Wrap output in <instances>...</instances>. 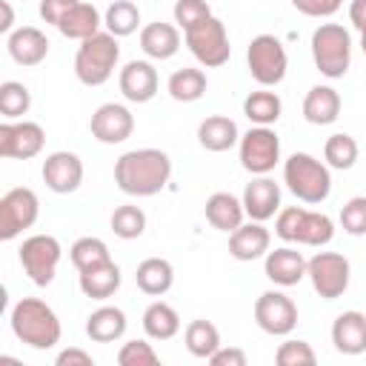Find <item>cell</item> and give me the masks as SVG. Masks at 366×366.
Segmentation results:
<instances>
[{
	"label": "cell",
	"mask_w": 366,
	"mask_h": 366,
	"mask_svg": "<svg viewBox=\"0 0 366 366\" xmlns=\"http://www.w3.org/2000/svg\"><path fill=\"white\" fill-rule=\"evenodd\" d=\"M103 26L114 37H129L140 26V9L132 0H114L103 14Z\"/></svg>",
	"instance_id": "35"
},
{
	"label": "cell",
	"mask_w": 366,
	"mask_h": 366,
	"mask_svg": "<svg viewBox=\"0 0 366 366\" xmlns=\"http://www.w3.org/2000/svg\"><path fill=\"white\" fill-rule=\"evenodd\" d=\"M9 320H11L14 337L31 349H51L60 343V335H63L60 320H57L54 309L40 297L17 300Z\"/></svg>",
	"instance_id": "2"
},
{
	"label": "cell",
	"mask_w": 366,
	"mask_h": 366,
	"mask_svg": "<svg viewBox=\"0 0 366 366\" xmlns=\"http://www.w3.org/2000/svg\"><path fill=\"white\" fill-rule=\"evenodd\" d=\"M172 177V157L160 149H132L114 163V183L123 194L152 197L166 189Z\"/></svg>",
	"instance_id": "1"
},
{
	"label": "cell",
	"mask_w": 366,
	"mask_h": 366,
	"mask_svg": "<svg viewBox=\"0 0 366 366\" xmlns=\"http://www.w3.org/2000/svg\"><path fill=\"white\" fill-rule=\"evenodd\" d=\"M183 343H186L189 355H192V357H200V360H209V357L223 346L217 326H214L212 320H203V317H197V320H192V323L186 326Z\"/></svg>",
	"instance_id": "32"
},
{
	"label": "cell",
	"mask_w": 366,
	"mask_h": 366,
	"mask_svg": "<svg viewBox=\"0 0 366 366\" xmlns=\"http://www.w3.org/2000/svg\"><path fill=\"white\" fill-rule=\"evenodd\" d=\"M117 363L120 366H157L160 357L154 352V346L149 340H126L117 352Z\"/></svg>",
	"instance_id": "40"
},
{
	"label": "cell",
	"mask_w": 366,
	"mask_h": 366,
	"mask_svg": "<svg viewBox=\"0 0 366 366\" xmlns=\"http://www.w3.org/2000/svg\"><path fill=\"white\" fill-rule=\"evenodd\" d=\"M183 40L189 46V51L194 54V60L206 69H217L229 60L232 54V46H229V34H226V26L220 17L209 14L206 20L194 23L192 29L183 31Z\"/></svg>",
	"instance_id": "7"
},
{
	"label": "cell",
	"mask_w": 366,
	"mask_h": 366,
	"mask_svg": "<svg viewBox=\"0 0 366 366\" xmlns=\"http://www.w3.org/2000/svg\"><path fill=\"white\" fill-rule=\"evenodd\" d=\"M269 243H272V234L263 223L257 220H249V223H240L232 234H229V254L234 260H243V263H252L257 257H266L269 252Z\"/></svg>",
	"instance_id": "21"
},
{
	"label": "cell",
	"mask_w": 366,
	"mask_h": 366,
	"mask_svg": "<svg viewBox=\"0 0 366 366\" xmlns=\"http://www.w3.org/2000/svg\"><path fill=\"white\" fill-rule=\"evenodd\" d=\"M332 343L340 355H363L366 352V315L357 309L340 312L332 323Z\"/></svg>",
	"instance_id": "22"
},
{
	"label": "cell",
	"mask_w": 366,
	"mask_h": 366,
	"mask_svg": "<svg viewBox=\"0 0 366 366\" xmlns=\"http://www.w3.org/2000/svg\"><path fill=\"white\" fill-rule=\"evenodd\" d=\"M120 266L114 263V260H109V263H100V266H94V269H86V272H80V277H77V286H80V292L86 295V297H92V300H106V297H112L117 289H120Z\"/></svg>",
	"instance_id": "28"
},
{
	"label": "cell",
	"mask_w": 366,
	"mask_h": 366,
	"mask_svg": "<svg viewBox=\"0 0 366 366\" xmlns=\"http://www.w3.org/2000/svg\"><path fill=\"white\" fill-rule=\"evenodd\" d=\"M60 257H63L60 240L51 234H31L20 246V266L34 286H49L54 280Z\"/></svg>",
	"instance_id": "10"
},
{
	"label": "cell",
	"mask_w": 366,
	"mask_h": 366,
	"mask_svg": "<svg viewBox=\"0 0 366 366\" xmlns=\"http://www.w3.org/2000/svg\"><path fill=\"white\" fill-rule=\"evenodd\" d=\"M69 257H71L77 272H86V269H94L100 263H109L112 252L100 237H77L69 249Z\"/></svg>",
	"instance_id": "37"
},
{
	"label": "cell",
	"mask_w": 366,
	"mask_h": 366,
	"mask_svg": "<svg viewBox=\"0 0 366 366\" xmlns=\"http://www.w3.org/2000/svg\"><path fill=\"white\" fill-rule=\"evenodd\" d=\"M117 83H120V94L129 103H149L157 94L160 77H157V69L149 60H129L120 69Z\"/></svg>",
	"instance_id": "17"
},
{
	"label": "cell",
	"mask_w": 366,
	"mask_h": 366,
	"mask_svg": "<svg viewBox=\"0 0 366 366\" xmlns=\"http://www.w3.org/2000/svg\"><path fill=\"white\" fill-rule=\"evenodd\" d=\"M254 323L274 337H286L297 326V306L289 295L269 289L254 300Z\"/></svg>",
	"instance_id": "14"
},
{
	"label": "cell",
	"mask_w": 366,
	"mask_h": 366,
	"mask_svg": "<svg viewBox=\"0 0 366 366\" xmlns=\"http://www.w3.org/2000/svg\"><path fill=\"white\" fill-rule=\"evenodd\" d=\"M209 14H212V9H209L206 0H177V3H174V23H177L183 31L192 29L194 23L206 20Z\"/></svg>",
	"instance_id": "43"
},
{
	"label": "cell",
	"mask_w": 366,
	"mask_h": 366,
	"mask_svg": "<svg viewBox=\"0 0 366 366\" xmlns=\"http://www.w3.org/2000/svg\"><path fill=\"white\" fill-rule=\"evenodd\" d=\"M246 217V209H243V200L229 194V192H214L209 194L206 200V220L217 229V232H226L232 234Z\"/></svg>",
	"instance_id": "25"
},
{
	"label": "cell",
	"mask_w": 366,
	"mask_h": 366,
	"mask_svg": "<svg viewBox=\"0 0 366 366\" xmlns=\"http://www.w3.org/2000/svg\"><path fill=\"white\" fill-rule=\"evenodd\" d=\"M197 143L206 152H229L240 143V129L226 114H212L197 126Z\"/></svg>",
	"instance_id": "24"
},
{
	"label": "cell",
	"mask_w": 366,
	"mask_h": 366,
	"mask_svg": "<svg viewBox=\"0 0 366 366\" xmlns=\"http://www.w3.org/2000/svg\"><path fill=\"white\" fill-rule=\"evenodd\" d=\"M360 49H363V54H366V31L360 34Z\"/></svg>",
	"instance_id": "50"
},
{
	"label": "cell",
	"mask_w": 366,
	"mask_h": 366,
	"mask_svg": "<svg viewBox=\"0 0 366 366\" xmlns=\"http://www.w3.org/2000/svg\"><path fill=\"white\" fill-rule=\"evenodd\" d=\"M303 117L312 126H329L340 117V94L332 86H312L303 97Z\"/></svg>",
	"instance_id": "26"
},
{
	"label": "cell",
	"mask_w": 366,
	"mask_h": 366,
	"mask_svg": "<svg viewBox=\"0 0 366 366\" xmlns=\"http://www.w3.org/2000/svg\"><path fill=\"white\" fill-rule=\"evenodd\" d=\"M240 166L252 174H269L280 163V137L272 126H252L240 134Z\"/></svg>",
	"instance_id": "11"
},
{
	"label": "cell",
	"mask_w": 366,
	"mask_h": 366,
	"mask_svg": "<svg viewBox=\"0 0 366 366\" xmlns=\"http://www.w3.org/2000/svg\"><path fill=\"white\" fill-rule=\"evenodd\" d=\"M140 49L152 60H169L180 49V29L172 23H163V20L149 23L140 29Z\"/></svg>",
	"instance_id": "23"
},
{
	"label": "cell",
	"mask_w": 366,
	"mask_h": 366,
	"mask_svg": "<svg viewBox=\"0 0 366 366\" xmlns=\"http://www.w3.org/2000/svg\"><path fill=\"white\" fill-rule=\"evenodd\" d=\"M89 129H92V137L106 143V146H114V143H123L132 137L134 132V114L123 106V103H103L94 109L92 120H89Z\"/></svg>",
	"instance_id": "15"
},
{
	"label": "cell",
	"mask_w": 366,
	"mask_h": 366,
	"mask_svg": "<svg viewBox=\"0 0 366 366\" xmlns=\"http://www.w3.org/2000/svg\"><path fill=\"white\" fill-rule=\"evenodd\" d=\"M31 106V92L17 83V80H6L0 86V112L6 120H20Z\"/></svg>",
	"instance_id": "39"
},
{
	"label": "cell",
	"mask_w": 366,
	"mask_h": 366,
	"mask_svg": "<svg viewBox=\"0 0 366 366\" xmlns=\"http://www.w3.org/2000/svg\"><path fill=\"white\" fill-rule=\"evenodd\" d=\"M357 154H360L357 140L352 134H346V132H337L323 143V160H326L329 169L346 172V169H352L357 163Z\"/></svg>",
	"instance_id": "36"
},
{
	"label": "cell",
	"mask_w": 366,
	"mask_h": 366,
	"mask_svg": "<svg viewBox=\"0 0 366 366\" xmlns=\"http://www.w3.org/2000/svg\"><path fill=\"white\" fill-rule=\"evenodd\" d=\"M43 183L54 194H71L83 183V160L74 152H51L43 160Z\"/></svg>",
	"instance_id": "16"
},
{
	"label": "cell",
	"mask_w": 366,
	"mask_h": 366,
	"mask_svg": "<svg viewBox=\"0 0 366 366\" xmlns=\"http://www.w3.org/2000/svg\"><path fill=\"white\" fill-rule=\"evenodd\" d=\"M283 183L289 186V192L297 200H303L309 206H317L332 192V172L315 154L295 152V154H289L283 160Z\"/></svg>",
	"instance_id": "3"
},
{
	"label": "cell",
	"mask_w": 366,
	"mask_h": 366,
	"mask_svg": "<svg viewBox=\"0 0 366 366\" xmlns=\"http://www.w3.org/2000/svg\"><path fill=\"white\" fill-rule=\"evenodd\" d=\"M246 63H249V74L254 77V83L272 89L286 77L289 54L274 34H257L252 37L246 49Z\"/></svg>",
	"instance_id": "8"
},
{
	"label": "cell",
	"mask_w": 366,
	"mask_h": 366,
	"mask_svg": "<svg viewBox=\"0 0 366 366\" xmlns=\"http://www.w3.org/2000/svg\"><path fill=\"white\" fill-rule=\"evenodd\" d=\"M46 132L34 120H6L0 123V157L31 160L43 152Z\"/></svg>",
	"instance_id": "13"
},
{
	"label": "cell",
	"mask_w": 366,
	"mask_h": 366,
	"mask_svg": "<svg viewBox=\"0 0 366 366\" xmlns=\"http://www.w3.org/2000/svg\"><path fill=\"white\" fill-rule=\"evenodd\" d=\"M100 26H103V14H100L92 3H83V0H80V3L60 20L57 31H60L63 37H69V40H86V37L103 31Z\"/></svg>",
	"instance_id": "30"
},
{
	"label": "cell",
	"mask_w": 366,
	"mask_h": 366,
	"mask_svg": "<svg viewBox=\"0 0 366 366\" xmlns=\"http://www.w3.org/2000/svg\"><path fill=\"white\" fill-rule=\"evenodd\" d=\"M120 60V46L112 31H97L86 40H80L74 54V74L83 86H103Z\"/></svg>",
	"instance_id": "4"
},
{
	"label": "cell",
	"mask_w": 366,
	"mask_h": 366,
	"mask_svg": "<svg viewBox=\"0 0 366 366\" xmlns=\"http://www.w3.org/2000/svg\"><path fill=\"white\" fill-rule=\"evenodd\" d=\"M77 3H80V0H40V17L57 29L60 20H63Z\"/></svg>",
	"instance_id": "45"
},
{
	"label": "cell",
	"mask_w": 366,
	"mask_h": 366,
	"mask_svg": "<svg viewBox=\"0 0 366 366\" xmlns=\"http://www.w3.org/2000/svg\"><path fill=\"white\" fill-rule=\"evenodd\" d=\"M126 312L117 306H100L86 317V335L94 343H114L126 335Z\"/></svg>",
	"instance_id": "27"
},
{
	"label": "cell",
	"mask_w": 366,
	"mask_h": 366,
	"mask_svg": "<svg viewBox=\"0 0 366 366\" xmlns=\"http://www.w3.org/2000/svg\"><path fill=\"white\" fill-rule=\"evenodd\" d=\"M292 6L306 17H332L343 0H292Z\"/></svg>",
	"instance_id": "44"
},
{
	"label": "cell",
	"mask_w": 366,
	"mask_h": 366,
	"mask_svg": "<svg viewBox=\"0 0 366 366\" xmlns=\"http://www.w3.org/2000/svg\"><path fill=\"white\" fill-rule=\"evenodd\" d=\"M246 360H249V357H246V352H243V349H237V346H229V349H226V346H220V349L209 357V363H212V366H246Z\"/></svg>",
	"instance_id": "46"
},
{
	"label": "cell",
	"mask_w": 366,
	"mask_h": 366,
	"mask_svg": "<svg viewBox=\"0 0 366 366\" xmlns=\"http://www.w3.org/2000/svg\"><path fill=\"white\" fill-rule=\"evenodd\" d=\"M312 60L323 77H329V80L343 77L352 63L349 31L340 23H320L312 31Z\"/></svg>",
	"instance_id": "6"
},
{
	"label": "cell",
	"mask_w": 366,
	"mask_h": 366,
	"mask_svg": "<svg viewBox=\"0 0 366 366\" xmlns=\"http://www.w3.org/2000/svg\"><path fill=\"white\" fill-rule=\"evenodd\" d=\"M243 114L254 123V126H272L280 120L283 114V103L277 97V92H269L266 86L252 92L246 100H243Z\"/></svg>",
	"instance_id": "33"
},
{
	"label": "cell",
	"mask_w": 366,
	"mask_h": 366,
	"mask_svg": "<svg viewBox=\"0 0 366 366\" xmlns=\"http://www.w3.org/2000/svg\"><path fill=\"white\" fill-rule=\"evenodd\" d=\"M54 363L57 366H94V357L89 355V352H83V349H63L57 357H54Z\"/></svg>",
	"instance_id": "47"
},
{
	"label": "cell",
	"mask_w": 366,
	"mask_h": 366,
	"mask_svg": "<svg viewBox=\"0 0 366 366\" xmlns=\"http://www.w3.org/2000/svg\"><path fill=\"white\" fill-rule=\"evenodd\" d=\"M206 86H209V80H206V74L200 69H177L169 77V83H166L169 94L177 103H194V100H200L206 94Z\"/></svg>",
	"instance_id": "34"
},
{
	"label": "cell",
	"mask_w": 366,
	"mask_h": 366,
	"mask_svg": "<svg viewBox=\"0 0 366 366\" xmlns=\"http://www.w3.org/2000/svg\"><path fill=\"white\" fill-rule=\"evenodd\" d=\"M306 277L312 280V289L323 300H337L349 289L352 266L340 252H317L306 263Z\"/></svg>",
	"instance_id": "9"
},
{
	"label": "cell",
	"mask_w": 366,
	"mask_h": 366,
	"mask_svg": "<svg viewBox=\"0 0 366 366\" xmlns=\"http://www.w3.org/2000/svg\"><path fill=\"white\" fill-rule=\"evenodd\" d=\"M0 9H3L0 31H3V34H11V31H14V11H11V3H9V0H0Z\"/></svg>",
	"instance_id": "49"
},
{
	"label": "cell",
	"mask_w": 366,
	"mask_h": 366,
	"mask_svg": "<svg viewBox=\"0 0 366 366\" xmlns=\"http://www.w3.org/2000/svg\"><path fill=\"white\" fill-rule=\"evenodd\" d=\"M274 234L286 243L300 246H326L335 237V223L323 212H309L303 206H286L277 212Z\"/></svg>",
	"instance_id": "5"
},
{
	"label": "cell",
	"mask_w": 366,
	"mask_h": 366,
	"mask_svg": "<svg viewBox=\"0 0 366 366\" xmlns=\"http://www.w3.org/2000/svg\"><path fill=\"white\" fill-rule=\"evenodd\" d=\"M240 200H243L246 217L263 223L280 212V186L269 174H254V180L246 183Z\"/></svg>",
	"instance_id": "18"
},
{
	"label": "cell",
	"mask_w": 366,
	"mask_h": 366,
	"mask_svg": "<svg viewBox=\"0 0 366 366\" xmlns=\"http://www.w3.org/2000/svg\"><path fill=\"white\" fill-rule=\"evenodd\" d=\"M340 226L352 237L366 234V197L363 194H357V197H352V200L343 203V209H340Z\"/></svg>",
	"instance_id": "42"
},
{
	"label": "cell",
	"mask_w": 366,
	"mask_h": 366,
	"mask_svg": "<svg viewBox=\"0 0 366 366\" xmlns=\"http://www.w3.org/2000/svg\"><path fill=\"white\" fill-rule=\"evenodd\" d=\"M40 217V200L31 189L17 186L0 197V240H14Z\"/></svg>",
	"instance_id": "12"
},
{
	"label": "cell",
	"mask_w": 366,
	"mask_h": 366,
	"mask_svg": "<svg viewBox=\"0 0 366 366\" xmlns=\"http://www.w3.org/2000/svg\"><path fill=\"white\" fill-rule=\"evenodd\" d=\"M277 366H315L317 355L306 340H283L274 352Z\"/></svg>",
	"instance_id": "41"
},
{
	"label": "cell",
	"mask_w": 366,
	"mask_h": 366,
	"mask_svg": "<svg viewBox=\"0 0 366 366\" xmlns=\"http://www.w3.org/2000/svg\"><path fill=\"white\" fill-rule=\"evenodd\" d=\"M49 37L34 29V26H20L14 29L11 34H6V49H9V57L17 63V66H40L46 57H49Z\"/></svg>",
	"instance_id": "19"
},
{
	"label": "cell",
	"mask_w": 366,
	"mask_h": 366,
	"mask_svg": "<svg viewBox=\"0 0 366 366\" xmlns=\"http://www.w3.org/2000/svg\"><path fill=\"white\" fill-rule=\"evenodd\" d=\"M112 232L123 240H134L146 232V212L140 206H132V203H123L112 212Z\"/></svg>",
	"instance_id": "38"
},
{
	"label": "cell",
	"mask_w": 366,
	"mask_h": 366,
	"mask_svg": "<svg viewBox=\"0 0 366 366\" xmlns=\"http://www.w3.org/2000/svg\"><path fill=\"white\" fill-rule=\"evenodd\" d=\"M134 280H137V289L149 297H160L172 289L174 283V266L166 260V257H146L137 272H134Z\"/></svg>",
	"instance_id": "29"
},
{
	"label": "cell",
	"mask_w": 366,
	"mask_h": 366,
	"mask_svg": "<svg viewBox=\"0 0 366 366\" xmlns=\"http://www.w3.org/2000/svg\"><path fill=\"white\" fill-rule=\"evenodd\" d=\"M306 257L292 246H277L274 252H266L263 272L274 286H297L306 277Z\"/></svg>",
	"instance_id": "20"
},
{
	"label": "cell",
	"mask_w": 366,
	"mask_h": 366,
	"mask_svg": "<svg viewBox=\"0 0 366 366\" xmlns=\"http://www.w3.org/2000/svg\"><path fill=\"white\" fill-rule=\"evenodd\" d=\"M143 332L149 340H172L180 332V315L174 306L154 300L143 312Z\"/></svg>",
	"instance_id": "31"
},
{
	"label": "cell",
	"mask_w": 366,
	"mask_h": 366,
	"mask_svg": "<svg viewBox=\"0 0 366 366\" xmlns=\"http://www.w3.org/2000/svg\"><path fill=\"white\" fill-rule=\"evenodd\" d=\"M349 23L363 34L366 31V0H352L349 3Z\"/></svg>",
	"instance_id": "48"
}]
</instances>
